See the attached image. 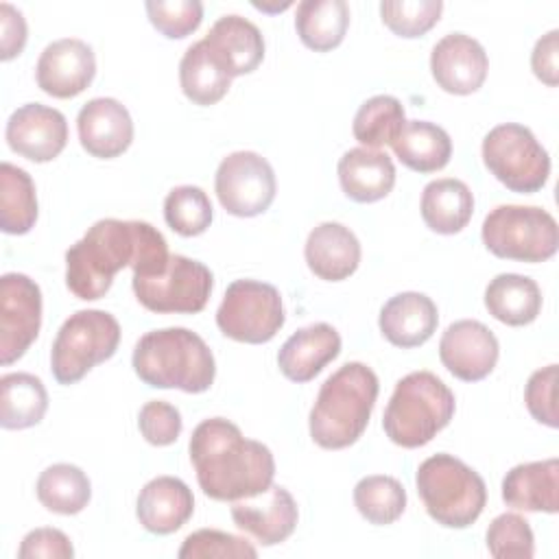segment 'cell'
Returning <instances> with one entry per match:
<instances>
[{"label":"cell","instance_id":"obj_1","mask_svg":"<svg viewBox=\"0 0 559 559\" xmlns=\"http://www.w3.org/2000/svg\"><path fill=\"white\" fill-rule=\"evenodd\" d=\"M168 260L166 238L151 223L100 218L66 251V286L74 297L94 301L105 297L124 266L133 277H148L159 275Z\"/></svg>","mask_w":559,"mask_h":559},{"label":"cell","instance_id":"obj_2","mask_svg":"<svg viewBox=\"0 0 559 559\" xmlns=\"http://www.w3.org/2000/svg\"><path fill=\"white\" fill-rule=\"evenodd\" d=\"M188 450L197 483L212 500L236 502L273 485L275 459L271 450L255 439H247L225 417L203 419L192 430Z\"/></svg>","mask_w":559,"mask_h":559},{"label":"cell","instance_id":"obj_3","mask_svg":"<svg viewBox=\"0 0 559 559\" xmlns=\"http://www.w3.org/2000/svg\"><path fill=\"white\" fill-rule=\"evenodd\" d=\"M380 391L378 376L365 362H345L319 389L310 408L308 428L323 450H343L356 443L371 417Z\"/></svg>","mask_w":559,"mask_h":559},{"label":"cell","instance_id":"obj_4","mask_svg":"<svg viewBox=\"0 0 559 559\" xmlns=\"http://www.w3.org/2000/svg\"><path fill=\"white\" fill-rule=\"evenodd\" d=\"M133 371L153 389L203 393L214 384L216 362L207 343L188 328L146 332L133 349Z\"/></svg>","mask_w":559,"mask_h":559},{"label":"cell","instance_id":"obj_5","mask_svg":"<svg viewBox=\"0 0 559 559\" xmlns=\"http://www.w3.org/2000/svg\"><path fill=\"white\" fill-rule=\"evenodd\" d=\"M456 400L450 386L432 371L404 376L384 408V435L402 448H421L454 417Z\"/></svg>","mask_w":559,"mask_h":559},{"label":"cell","instance_id":"obj_6","mask_svg":"<svg viewBox=\"0 0 559 559\" xmlns=\"http://www.w3.org/2000/svg\"><path fill=\"white\" fill-rule=\"evenodd\" d=\"M415 483L428 515L445 528L472 526L487 504L483 476L445 452L428 456L417 467Z\"/></svg>","mask_w":559,"mask_h":559},{"label":"cell","instance_id":"obj_7","mask_svg":"<svg viewBox=\"0 0 559 559\" xmlns=\"http://www.w3.org/2000/svg\"><path fill=\"white\" fill-rule=\"evenodd\" d=\"M485 247L502 260L546 262L557 253L559 227L550 212L535 205H498L480 229Z\"/></svg>","mask_w":559,"mask_h":559},{"label":"cell","instance_id":"obj_8","mask_svg":"<svg viewBox=\"0 0 559 559\" xmlns=\"http://www.w3.org/2000/svg\"><path fill=\"white\" fill-rule=\"evenodd\" d=\"M120 343V323L105 310H76L59 328L50 369L59 384L79 382L92 367L109 360Z\"/></svg>","mask_w":559,"mask_h":559},{"label":"cell","instance_id":"obj_9","mask_svg":"<svg viewBox=\"0 0 559 559\" xmlns=\"http://www.w3.org/2000/svg\"><path fill=\"white\" fill-rule=\"evenodd\" d=\"M480 151L487 170L511 192L533 194L548 181V151L524 124L504 122L493 127L483 138Z\"/></svg>","mask_w":559,"mask_h":559},{"label":"cell","instance_id":"obj_10","mask_svg":"<svg viewBox=\"0 0 559 559\" xmlns=\"http://www.w3.org/2000/svg\"><path fill=\"white\" fill-rule=\"evenodd\" d=\"M282 295L273 284L236 280L227 286L216 310L218 330L238 343H269L284 325Z\"/></svg>","mask_w":559,"mask_h":559},{"label":"cell","instance_id":"obj_11","mask_svg":"<svg viewBox=\"0 0 559 559\" xmlns=\"http://www.w3.org/2000/svg\"><path fill=\"white\" fill-rule=\"evenodd\" d=\"M214 286L212 271L192 258L170 255L159 275L133 277L135 299L157 314H197L205 308Z\"/></svg>","mask_w":559,"mask_h":559},{"label":"cell","instance_id":"obj_12","mask_svg":"<svg viewBox=\"0 0 559 559\" xmlns=\"http://www.w3.org/2000/svg\"><path fill=\"white\" fill-rule=\"evenodd\" d=\"M214 190L225 212L251 218L271 207L277 181L266 157L253 151H234L221 159L214 175Z\"/></svg>","mask_w":559,"mask_h":559},{"label":"cell","instance_id":"obj_13","mask_svg":"<svg viewBox=\"0 0 559 559\" xmlns=\"http://www.w3.org/2000/svg\"><path fill=\"white\" fill-rule=\"evenodd\" d=\"M41 328V290L24 273L0 277V362L11 365L26 354Z\"/></svg>","mask_w":559,"mask_h":559},{"label":"cell","instance_id":"obj_14","mask_svg":"<svg viewBox=\"0 0 559 559\" xmlns=\"http://www.w3.org/2000/svg\"><path fill=\"white\" fill-rule=\"evenodd\" d=\"M4 138L20 157L35 164L52 162L68 144V120L55 107L26 103L9 116Z\"/></svg>","mask_w":559,"mask_h":559},{"label":"cell","instance_id":"obj_15","mask_svg":"<svg viewBox=\"0 0 559 559\" xmlns=\"http://www.w3.org/2000/svg\"><path fill=\"white\" fill-rule=\"evenodd\" d=\"M500 356L496 334L476 319H461L445 328L439 341V358L443 367L463 382L487 378Z\"/></svg>","mask_w":559,"mask_h":559},{"label":"cell","instance_id":"obj_16","mask_svg":"<svg viewBox=\"0 0 559 559\" xmlns=\"http://www.w3.org/2000/svg\"><path fill=\"white\" fill-rule=\"evenodd\" d=\"M96 74V57L90 44L76 37L50 41L35 68V79L41 92L55 98L79 96Z\"/></svg>","mask_w":559,"mask_h":559},{"label":"cell","instance_id":"obj_17","mask_svg":"<svg viewBox=\"0 0 559 559\" xmlns=\"http://www.w3.org/2000/svg\"><path fill=\"white\" fill-rule=\"evenodd\" d=\"M487 70L489 59L485 48L465 33H448L432 46L430 72L448 94H474L485 83Z\"/></svg>","mask_w":559,"mask_h":559},{"label":"cell","instance_id":"obj_18","mask_svg":"<svg viewBox=\"0 0 559 559\" xmlns=\"http://www.w3.org/2000/svg\"><path fill=\"white\" fill-rule=\"evenodd\" d=\"M234 524L258 539L262 546H275L288 539L297 526V502L286 487L271 485L266 491L236 500L231 504Z\"/></svg>","mask_w":559,"mask_h":559},{"label":"cell","instance_id":"obj_19","mask_svg":"<svg viewBox=\"0 0 559 559\" xmlns=\"http://www.w3.org/2000/svg\"><path fill=\"white\" fill-rule=\"evenodd\" d=\"M81 146L98 159L122 155L133 142V120L129 109L109 96L87 100L76 116Z\"/></svg>","mask_w":559,"mask_h":559},{"label":"cell","instance_id":"obj_20","mask_svg":"<svg viewBox=\"0 0 559 559\" xmlns=\"http://www.w3.org/2000/svg\"><path fill=\"white\" fill-rule=\"evenodd\" d=\"M192 513L194 496L181 478L157 476L138 493L135 515L153 535H170L179 531L192 518Z\"/></svg>","mask_w":559,"mask_h":559},{"label":"cell","instance_id":"obj_21","mask_svg":"<svg viewBox=\"0 0 559 559\" xmlns=\"http://www.w3.org/2000/svg\"><path fill=\"white\" fill-rule=\"evenodd\" d=\"M203 39L231 79L253 72L264 59V37L260 28L236 13L218 17Z\"/></svg>","mask_w":559,"mask_h":559},{"label":"cell","instance_id":"obj_22","mask_svg":"<svg viewBox=\"0 0 559 559\" xmlns=\"http://www.w3.org/2000/svg\"><path fill=\"white\" fill-rule=\"evenodd\" d=\"M439 312L435 301L415 290L393 295L380 310L378 325L382 336L402 349L424 345L437 330Z\"/></svg>","mask_w":559,"mask_h":559},{"label":"cell","instance_id":"obj_23","mask_svg":"<svg viewBox=\"0 0 559 559\" xmlns=\"http://www.w3.org/2000/svg\"><path fill=\"white\" fill-rule=\"evenodd\" d=\"M341 354V334L330 323H312L290 334L277 352L280 371L297 382H310Z\"/></svg>","mask_w":559,"mask_h":559},{"label":"cell","instance_id":"obj_24","mask_svg":"<svg viewBox=\"0 0 559 559\" xmlns=\"http://www.w3.org/2000/svg\"><path fill=\"white\" fill-rule=\"evenodd\" d=\"M304 255L319 280L343 282L360 264V242L349 227L325 221L308 234Z\"/></svg>","mask_w":559,"mask_h":559},{"label":"cell","instance_id":"obj_25","mask_svg":"<svg viewBox=\"0 0 559 559\" xmlns=\"http://www.w3.org/2000/svg\"><path fill=\"white\" fill-rule=\"evenodd\" d=\"M507 507L531 513L559 511V461H531L511 467L502 478Z\"/></svg>","mask_w":559,"mask_h":559},{"label":"cell","instance_id":"obj_26","mask_svg":"<svg viewBox=\"0 0 559 559\" xmlns=\"http://www.w3.org/2000/svg\"><path fill=\"white\" fill-rule=\"evenodd\" d=\"M338 181L352 201L373 203L393 190L395 166L384 151L356 146L338 159Z\"/></svg>","mask_w":559,"mask_h":559},{"label":"cell","instance_id":"obj_27","mask_svg":"<svg viewBox=\"0 0 559 559\" xmlns=\"http://www.w3.org/2000/svg\"><path fill=\"white\" fill-rule=\"evenodd\" d=\"M419 210L428 229L452 236L469 223L474 214V194L461 179H435L426 183Z\"/></svg>","mask_w":559,"mask_h":559},{"label":"cell","instance_id":"obj_28","mask_svg":"<svg viewBox=\"0 0 559 559\" xmlns=\"http://www.w3.org/2000/svg\"><path fill=\"white\" fill-rule=\"evenodd\" d=\"M485 308L504 325H528L542 310V290L526 275L500 273L485 288Z\"/></svg>","mask_w":559,"mask_h":559},{"label":"cell","instance_id":"obj_29","mask_svg":"<svg viewBox=\"0 0 559 559\" xmlns=\"http://www.w3.org/2000/svg\"><path fill=\"white\" fill-rule=\"evenodd\" d=\"M391 146L395 157L415 173H437L452 157L448 131L428 120H408Z\"/></svg>","mask_w":559,"mask_h":559},{"label":"cell","instance_id":"obj_30","mask_svg":"<svg viewBox=\"0 0 559 559\" xmlns=\"http://www.w3.org/2000/svg\"><path fill=\"white\" fill-rule=\"evenodd\" d=\"M46 411L48 393L37 376L15 371L0 378V426L4 430H24L37 426Z\"/></svg>","mask_w":559,"mask_h":559},{"label":"cell","instance_id":"obj_31","mask_svg":"<svg viewBox=\"0 0 559 559\" xmlns=\"http://www.w3.org/2000/svg\"><path fill=\"white\" fill-rule=\"evenodd\" d=\"M349 26V7L345 0H304L297 4L295 28L301 44L314 52L336 48Z\"/></svg>","mask_w":559,"mask_h":559},{"label":"cell","instance_id":"obj_32","mask_svg":"<svg viewBox=\"0 0 559 559\" xmlns=\"http://www.w3.org/2000/svg\"><path fill=\"white\" fill-rule=\"evenodd\" d=\"M179 83L188 100L207 107L218 103L229 92L231 76L210 52L205 39H199L183 52L179 61Z\"/></svg>","mask_w":559,"mask_h":559},{"label":"cell","instance_id":"obj_33","mask_svg":"<svg viewBox=\"0 0 559 559\" xmlns=\"http://www.w3.org/2000/svg\"><path fill=\"white\" fill-rule=\"evenodd\" d=\"M37 192L31 175L11 162L0 164V229L22 236L35 227Z\"/></svg>","mask_w":559,"mask_h":559},{"label":"cell","instance_id":"obj_34","mask_svg":"<svg viewBox=\"0 0 559 559\" xmlns=\"http://www.w3.org/2000/svg\"><path fill=\"white\" fill-rule=\"evenodd\" d=\"M35 491L41 507L59 515L81 513L92 498L87 474L72 463H55L46 467L37 478Z\"/></svg>","mask_w":559,"mask_h":559},{"label":"cell","instance_id":"obj_35","mask_svg":"<svg viewBox=\"0 0 559 559\" xmlns=\"http://www.w3.org/2000/svg\"><path fill=\"white\" fill-rule=\"evenodd\" d=\"M404 124H406V118H404L402 103L395 96L378 94L367 98L358 107L354 116L352 133L365 148L378 151L384 144H393L400 138Z\"/></svg>","mask_w":559,"mask_h":559},{"label":"cell","instance_id":"obj_36","mask_svg":"<svg viewBox=\"0 0 559 559\" xmlns=\"http://www.w3.org/2000/svg\"><path fill=\"white\" fill-rule=\"evenodd\" d=\"M354 504L358 513L376 526L393 524L406 509V489L386 474H371L356 483Z\"/></svg>","mask_w":559,"mask_h":559},{"label":"cell","instance_id":"obj_37","mask_svg":"<svg viewBox=\"0 0 559 559\" xmlns=\"http://www.w3.org/2000/svg\"><path fill=\"white\" fill-rule=\"evenodd\" d=\"M210 197L199 186H177L164 199L166 225L186 238L203 234L212 223Z\"/></svg>","mask_w":559,"mask_h":559},{"label":"cell","instance_id":"obj_38","mask_svg":"<svg viewBox=\"0 0 559 559\" xmlns=\"http://www.w3.org/2000/svg\"><path fill=\"white\" fill-rule=\"evenodd\" d=\"M441 0H384L380 2V17L384 26L397 37H421L441 17Z\"/></svg>","mask_w":559,"mask_h":559},{"label":"cell","instance_id":"obj_39","mask_svg":"<svg viewBox=\"0 0 559 559\" xmlns=\"http://www.w3.org/2000/svg\"><path fill=\"white\" fill-rule=\"evenodd\" d=\"M487 548L496 559H531L535 555L531 524L518 513H500L487 528Z\"/></svg>","mask_w":559,"mask_h":559},{"label":"cell","instance_id":"obj_40","mask_svg":"<svg viewBox=\"0 0 559 559\" xmlns=\"http://www.w3.org/2000/svg\"><path fill=\"white\" fill-rule=\"evenodd\" d=\"M177 555L179 559H255L258 550L245 537L218 528H199L183 539Z\"/></svg>","mask_w":559,"mask_h":559},{"label":"cell","instance_id":"obj_41","mask_svg":"<svg viewBox=\"0 0 559 559\" xmlns=\"http://www.w3.org/2000/svg\"><path fill=\"white\" fill-rule=\"evenodd\" d=\"M144 9L151 24L168 39L188 37L203 20V4L199 0H148Z\"/></svg>","mask_w":559,"mask_h":559},{"label":"cell","instance_id":"obj_42","mask_svg":"<svg viewBox=\"0 0 559 559\" xmlns=\"http://www.w3.org/2000/svg\"><path fill=\"white\" fill-rule=\"evenodd\" d=\"M138 428L151 445L162 448L179 439L183 421L177 406L164 400H151L138 413Z\"/></svg>","mask_w":559,"mask_h":559},{"label":"cell","instance_id":"obj_43","mask_svg":"<svg viewBox=\"0 0 559 559\" xmlns=\"http://www.w3.org/2000/svg\"><path fill=\"white\" fill-rule=\"evenodd\" d=\"M555 400H557V365H546L531 373L524 389V402L535 421L546 424L548 428H557L559 417H557Z\"/></svg>","mask_w":559,"mask_h":559},{"label":"cell","instance_id":"obj_44","mask_svg":"<svg viewBox=\"0 0 559 559\" xmlns=\"http://www.w3.org/2000/svg\"><path fill=\"white\" fill-rule=\"evenodd\" d=\"M20 559H72L74 548L70 537L59 528H33L24 535L20 548Z\"/></svg>","mask_w":559,"mask_h":559},{"label":"cell","instance_id":"obj_45","mask_svg":"<svg viewBox=\"0 0 559 559\" xmlns=\"http://www.w3.org/2000/svg\"><path fill=\"white\" fill-rule=\"evenodd\" d=\"M28 28L20 9L9 2H0V59L9 61L17 57L26 46Z\"/></svg>","mask_w":559,"mask_h":559},{"label":"cell","instance_id":"obj_46","mask_svg":"<svg viewBox=\"0 0 559 559\" xmlns=\"http://www.w3.org/2000/svg\"><path fill=\"white\" fill-rule=\"evenodd\" d=\"M557 57H559V31L552 28L535 41V48L531 52L533 74L548 87H557L559 83Z\"/></svg>","mask_w":559,"mask_h":559}]
</instances>
